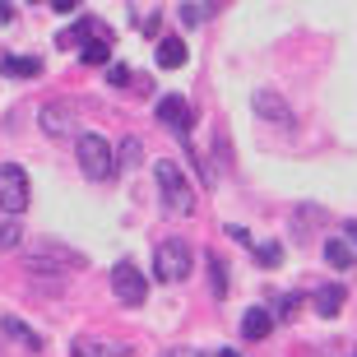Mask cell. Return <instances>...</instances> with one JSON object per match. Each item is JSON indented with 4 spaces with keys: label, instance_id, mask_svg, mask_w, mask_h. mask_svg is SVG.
Masks as SVG:
<instances>
[{
    "label": "cell",
    "instance_id": "cell-6",
    "mask_svg": "<svg viewBox=\"0 0 357 357\" xmlns=\"http://www.w3.org/2000/svg\"><path fill=\"white\" fill-rule=\"evenodd\" d=\"M38 121H42V130L52 135V139H70V135H79V112H70V102H47Z\"/></svg>",
    "mask_w": 357,
    "mask_h": 357
},
{
    "label": "cell",
    "instance_id": "cell-3",
    "mask_svg": "<svg viewBox=\"0 0 357 357\" xmlns=\"http://www.w3.org/2000/svg\"><path fill=\"white\" fill-rule=\"evenodd\" d=\"M79 167L89 172V181H107L116 167V153L102 135H79Z\"/></svg>",
    "mask_w": 357,
    "mask_h": 357
},
{
    "label": "cell",
    "instance_id": "cell-12",
    "mask_svg": "<svg viewBox=\"0 0 357 357\" xmlns=\"http://www.w3.org/2000/svg\"><path fill=\"white\" fill-rule=\"evenodd\" d=\"M158 66L162 70H181L185 66V42L181 38H162L158 42Z\"/></svg>",
    "mask_w": 357,
    "mask_h": 357
},
{
    "label": "cell",
    "instance_id": "cell-27",
    "mask_svg": "<svg viewBox=\"0 0 357 357\" xmlns=\"http://www.w3.org/2000/svg\"><path fill=\"white\" fill-rule=\"evenodd\" d=\"M218 357H241V353H237V348H223V353H218Z\"/></svg>",
    "mask_w": 357,
    "mask_h": 357
},
{
    "label": "cell",
    "instance_id": "cell-16",
    "mask_svg": "<svg viewBox=\"0 0 357 357\" xmlns=\"http://www.w3.org/2000/svg\"><path fill=\"white\" fill-rule=\"evenodd\" d=\"M0 330H5V339H14V344H24V348H42L38 339H33V330H28V325H24V320L5 316V320H0Z\"/></svg>",
    "mask_w": 357,
    "mask_h": 357
},
{
    "label": "cell",
    "instance_id": "cell-9",
    "mask_svg": "<svg viewBox=\"0 0 357 357\" xmlns=\"http://www.w3.org/2000/svg\"><path fill=\"white\" fill-rule=\"evenodd\" d=\"M241 334H246L251 344L269 339V334H274V311H265V306H251V311L241 316Z\"/></svg>",
    "mask_w": 357,
    "mask_h": 357
},
{
    "label": "cell",
    "instance_id": "cell-17",
    "mask_svg": "<svg viewBox=\"0 0 357 357\" xmlns=\"http://www.w3.org/2000/svg\"><path fill=\"white\" fill-rule=\"evenodd\" d=\"M107 84H116V89H135V93H144V79H135V70H130V66H107Z\"/></svg>",
    "mask_w": 357,
    "mask_h": 357
},
{
    "label": "cell",
    "instance_id": "cell-26",
    "mask_svg": "<svg viewBox=\"0 0 357 357\" xmlns=\"http://www.w3.org/2000/svg\"><path fill=\"white\" fill-rule=\"evenodd\" d=\"M348 241H353V251H357V223H348Z\"/></svg>",
    "mask_w": 357,
    "mask_h": 357
},
{
    "label": "cell",
    "instance_id": "cell-2",
    "mask_svg": "<svg viewBox=\"0 0 357 357\" xmlns=\"http://www.w3.org/2000/svg\"><path fill=\"white\" fill-rule=\"evenodd\" d=\"M190 269H195L190 241H181V237L158 241V251H153V274H158V283H181V278H190Z\"/></svg>",
    "mask_w": 357,
    "mask_h": 357
},
{
    "label": "cell",
    "instance_id": "cell-13",
    "mask_svg": "<svg viewBox=\"0 0 357 357\" xmlns=\"http://www.w3.org/2000/svg\"><path fill=\"white\" fill-rule=\"evenodd\" d=\"M255 112H260L265 121H288V107H283V98H278V93H269V89L255 93Z\"/></svg>",
    "mask_w": 357,
    "mask_h": 357
},
{
    "label": "cell",
    "instance_id": "cell-19",
    "mask_svg": "<svg viewBox=\"0 0 357 357\" xmlns=\"http://www.w3.org/2000/svg\"><path fill=\"white\" fill-rule=\"evenodd\" d=\"M84 66H107V56H112V42L98 38V42H84Z\"/></svg>",
    "mask_w": 357,
    "mask_h": 357
},
{
    "label": "cell",
    "instance_id": "cell-25",
    "mask_svg": "<svg viewBox=\"0 0 357 357\" xmlns=\"http://www.w3.org/2000/svg\"><path fill=\"white\" fill-rule=\"evenodd\" d=\"M10 19H14V5H10V0H0V24H10Z\"/></svg>",
    "mask_w": 357,
    "mask_h": 357
},
{
    "label": "cell",
    "instance_id": "cell-22",
    "mask_svg": "<svg viewBox=\"0 0 357 357\" xmlns=\"http://www.w3.org/2000/svg\"><path fill=\"white\" fill-rule=\"evenodd\" d=\"M14 241H19V223H14V213H10V218L0 223V246H14Z\"/></svg>",
    "mask_w": 357,
    "mask_h": 357
},
{
    "label": "cell",
    "instance_id": "cell-21",
    "mask_svg": "<svg viewBox=\"0 0 357 357\" xmlns=\"http://www.w3.org/2000/svg\"><path fill=\"white\" fill-rule=\"evenodd\" d=\"M116 158H121V167H139V158H144V153H139V139H121Z\"/></svg>",
    "mask_w": 357,
    "mask_h": 357
},
{
    "label": "cell",
    "instance_id": "cell-23",
    "mask_svg": "<svg viewBox=\"0 0 357 357\" xmlns=\"http://www.w3.org/2000/svg\"><path fill=\"white\" fill-rule=\"evenodd\" d=\"M227 237L237 241V246H251V232H246V227H237V223H227Z\"/></svg>",
    "mask_w": 357,
    "mask_h": 357
},
{
    "label": "cell",
    "instance_id": "cell-1",
    "mask_svg": "<svg viewBox=\"0 0 357 357\" xmlns=\"http://www.w3.org/2000/svg\"><path fill=\"white\" fill-rule=\"evenodd\" d=\"M153 176H158V195H162V209H167V213L185 218V213L195 209V185L185 181V172L176 167L172 158H162L158 167H153Z\"/></svg>",
    "mask_w": 357,
    "mask_h": 357
},
{
    "label": "cell",
    "instance_id": "cell-14",
    "mask_svg": "<svg viewBox=\"0 0 357 357\" xmlns=\"http://www.w3.org/2000/svg\"><path fill=\"white\" fill-rule=\"evenodd\" d=\"M339 311H344V288H334V283H330V288H320L316 292V316L334 320Z\"/></svg>",
    "mask_w": 357,
    "mask_h": 357
},
{
    "label": "cell",
    "instance_id": "cell-20",
    "mask_svg": "<svg viewBox=\"0 0 357 357\" xmlns=\"http://www.w3.org/2000/svg\"><path fill=\"white\" fill-rule=\"evenodd\" d=\"M84 38H89V19H84V24H75V28H66V33H56V47H61V52H70V47H79Z\"/></svg>",
    "mask_w": 357,
    "mask_h": 357
},
{
    "label": "cell",
    "instance_id": "cell-24",
    "mask_svg": "<svg viewBox=\"0 0 357 357\" xmlns=\"http://www.w3.org/2000/svg\"><path fill=\"white\" fill-rule=\"evenodd\" d=\"M52 10L56 14H75V10H79V0H52Z\"/></svg>",
    "mask_w": 357,
    "mask_h": 357
},
{
    "label": "cell",
    "instance_id": "cell-4",
    "mask_svg": "<svg viewBox=\"0 0 357 357\" xmlns=\"http://www.w3.org/2000/svg\"><path fill=\"white\" fill-rule=\"evenodd\" d=\"M0 209L5 213L28 209V172L19 162H0Z\"/></svg>",
    "mask_w": 357,
    "mask_h": 357
},
{
    "label": "cell",
    "instance_id": "cell-10",
    "mask_svg": "<svg viewBox=\"0 0 357 357\" xmlns=\"http://www.w3.org/2000/svg\"><path fill=\"white\" fill-rule=\"evenodd\" d=\"M353 260H357V251H353L348 237H330L325 241V265L330 269H353Z\"/></svg>",
    "mask_w": 357,
    "mask_h": 357
},
{
    "label": "cell",
    "instance_id": "cell-8",
    "mask_svg": "<svg viewBox=\"0 0 357 357\" xmlns=\"http://www.w3.org/2000/svg\"><path fill=\"white\" fill-rule=\"evenodd\" d=\"M158 121L167 126V130H176V135H190V102L176 98V93L158 98Z\"/></svg>",
    "mask_w": 357,
    "mask_h": 357
},
{
    "label": "cell",
    "instance_id": "cell-7",
    "mask_svg": "<svg viewBox=\"0 0 357 357\" xmlns=\"http://www.w3.org/2000/svg\"><path fill=\"white\" fill-rule=\"evenodd\" d=\"M75 353L79 357H130V344L126 339H102V334H79Z\"/></svg>",
    "mask_w": 357,
    "mask_h": 357
},
{
    "label": "cell",
    "instance_id": "cell-11",
    "mask_svg": "<svg viewBox=\"0 0 357 357\" xmlns=\"http://www.w3.org/2000/svg\"><path fill=\"white\" fill-rule=\"evenodd\" d=\"M0 75L33 79V75H42V61H38V56H0Z\"/></svg>",
    "mask_w": 357,
    "mask_h": 357
},
{
    "label": "cell",
    "instance_id": "cell-5",
    "mask_svg": "<svg viewBox=\"0 0 357 357\" xmlns=\"http://www.w3.org/2000/svg\"><path fill=\"white\" fill-rule=\"evenodd\" d=\"M112 292L121 297V306H144V292H149V283H144V274L130 265V260H121L116 269H112Z\"/></svg>",
    "mask_w": 357,
    "mask_h": 357
},
{
    "label": "cell",
    "instance_id": "cell-15",
    "mask_svg": "<svg viewBox=\"0 0 357 357\" xmlns=\"http://www.w3.org/2000/svg\"><path fill=\"white\" fill-rule=\"evenodd\" d=\"M204 265H209V292L223 302V297H227V260H218V255H204Z\"/></svg>",
    "mask_w": 357,
    "mask_h": 357
},
{
    "label": "cell",
    "instance_id": "cell-18",
    "mask_svg": "<svg viewBox=\"0 0 357 357\" xmlns=\"http://www.w3.org/2000/svg\"><path fill=\"white\" fill-rule=\"evenodd\" d=\"M251 251H255V265H265V269L283 265V246H278V241H265V246H255V241H251Z\"/></svg>",
    "mask_w": 357,
    "mask_h": 357
}]
</instances>
